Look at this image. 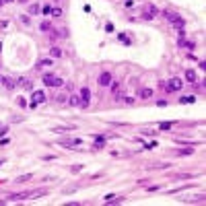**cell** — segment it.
<instances>
[{
    "mask_svg": "<svg viewBox=\"0 0 206 206\" xmlns=\"http://www.w3.org/2000/svg\"><path fill=\"white\" fill-rule=\"evenodd\" d=\"M157 15H159L157 6H153V4H144V10H142V19H144V21H153Z\"/></svg>",
    "mask_w": 206,
    "mask_h": 206,
    "instance_id": "obj_1",
    "label": "cell"
},
{
    "mask_svg": "<svg viewBox=\"0 0 206 206\" xmlns=\"http://www.w3.org/2000/svg\"><path fill=\"white\" fill-rule=\"evenodd\" d=\"M181 87H184V80H181L179 76H175V78L169 80V85H167L165 89H167V91H181Z\"/></svg>",
    "mask_w": 206,
    "mask_h": 206,
    "instance_id": "obj_2",
    "label": "cell"
},
{
    "mask_svg": "<svg viewBox=\"0 0 206 206\" xmlns=\"http://www.w3.org/2000/svg\"><path fill=\"white\" fill-rule=\"evenodd\" d=\"M89 101H91V91L85 87V89H80V105H83V107H87V105H89Z\"/></svg>",
    "mask_w": 206,
    "mask_h": 206,
    "instance_id": "obj_3",
    "label": "cell"
},
{
    "mask_svg": "<svg viewBox=\"0 0 206 206\" xmlns=\"http://www.w3.org/2000/svg\"><path fill=\"white\" fill-rule=\"evenodd\" d=\"M99 85H101V87L111 85V72H101V74H99Z\"/></svg>",
    "mask_w": 206,
    "mask_h": 206,
    "instance_id": "obj_4",
    "label": "cell"
},
{
    "mask_svg": "<svg viewBox=\"0 0 206 206\" xmlns=\"http://www.w3.org/2000/svg\"><path fill=\"white\" fill-rule=\"evenodd\" d=\"M31 99H33L35 105H37V103H43V101H45V93H43V91H33Z\"/></svg>",
    "mask_w": 206,
    "mask_h": 206,
    "instance_id": "obj_5",
    "label": "cell"
},
{
    "mask_svg": "<svg viewBox=\"0 0 206 206\" xmlns=\"http://www.w3.org/2000/svg\"><path fill=\"white\" fill-rule=\"evenodd\" d=\"M19 83H21V87L23 89H33V83H31V78H25V76H23V78H19Z\"/></svg>",
    "mask_w": 206,
    "mask_h": 206,
    "instance_id": "obj_6",
    "label": "cell"
},
{
    "mask_svg": "<svg viewBox=\"0 0 206 206\" xmlns=\"http://www.w3.org/2000/svg\"><path fill=\"white\" fill-rule=\"evenodd\" d=\"M43 85L45 87H54V74H43Z\"/></svg>",
    "mask_w": 206,
    "mask_h": 206,
    "instance_id": "obj_7",
    "label": "cell"
},
{
    "mask_svg": "<svg viewBox=\"0 0 206 206\" xmlns=\"http://www.w3.org/2000/svg\"><path fill=\"white\" fill-rule=\"evenodd\" d=\"M186 80L194 85V83L198 80V76H196V72H194V70H188V72H186Z\"/></svg>",
    "mask_w": 206,
    "mask_h": 206,
    "instance_id": "obj_8",
    "label": "cell"
},
{
    "mask_svg": "<svg viewBox=\"0 0 206 206\" xmlns=\"http://www.w3.org/2000/svg\"><path fill=\"white\" fill-rule=\"evenodd\" d=\"M50 54H52V58H62V50H60V48H56V45L50 50Z\"/></svg>",
    "mask_w": 206,
    "mask_h": 206,
    "instance_id": "obj_9",
    "label": "cell"
},
{
    "mask_svg": "<svg viewBox=\"0 0 206 206\" xmlns=\"http://www.w3.org/2000/svg\"><path fill=\"white\" fill-rule=\"evenodd\" d=\"M68 99H70L68 103H70V105H74V107H76V105H80V97H78V95H72V97H68Z\"/></svg>",
    "mask_w": 206,
    "mask_h": 206,
    "instance_id": "obj_10",
    "label": "cell"
},
{
    "mask_svg": "<svg viewBox=\"0 0 206 206\" xmlns=\"http://www.w3.org/2000/svg\"><path fill=\"white\" fill-rule=\"evenodd\" d=\"M2 83L6 85V89H15V87H17V83H15L12 78H2Z\"/></svg>",
    "mask_w": 206,
    "mask_h": 206,
    "instance_id": "obj_11",
    "label": "cell"
},
{
    "mask_svg": "<svg viewBox=\"0 0 206 206\" xmlns=\"http://www.w3.org/2000/svg\"><path fill=\"white\" fill-rule=\"evenodd\" d=\"M151 95H153V91H151V89H142V91H140V99H148Z\"/></svg>",
    "mask_w": 206,
    "mask_h": 206,
    "instance_id": "obj_12",
    "label": "cell"
},
{
    "mask_svg": "<svg viewBox=\"0 0 206 206\" xmlns=\"http://www.w3.org/2000/svg\"><path fill=\"white\" fill-rule=\"evenodd\" d=\"M45 66H52V60H39L37 62V68H45Z\"/></svg>",
    "mask_w": 206,
    "mask_h": 206,
    "instance_id": "obj_13",
    "label": "cell"
},
{
    "mask_svg": "<svg viewBox=\"0 0 206 206\" xmlns=\"http://www.w3.org/2000/svg\"><path fill=\"white\" fill-rule=\"evenodd\" d=\"M196 101V97L194 95H186V97H181V103H194Z\"/></svg>",
    "mask_w": 206,
    "mask_h": 206,
    "instance_id": "obj_14",
    "label": "cell"
},
{
    "mask_svg": "<svg viewBox=\"0 0 206 206\" xmlns=\"http://www.w3.org/2000/svg\"><path fill=\"white\" fill-rule=\"evenodd\" d=\"M194 153V148H181V151H177V155H181V157H186V155H192Z\"/></svg>",
    "mask_w": 206,
    "mask_h": 206,
    "instance_id": "obj_15",
    "label": "cell"
},
{
    "mask_svg": "<svg viewBox=\"0 0 206 206\" xmlns=\"http://www.w3.org/2000/svg\"><path fill=\"white\" fill-rule=\"evenodd\" d=\"M39 29H41V31L45 33V31H50L52 27H50V23H48V21H43V23H41V25H39Z\"/></svg>",
    "mask_w": 206,
    "mask_h": 206,
    "instance_id": "obj_16",
    "label": "cell"
},
{
    "mask_svg": "<svg viewBox=\"0 0 206 206\" xmlns=\"http://www.w3.org/2000/svg\"><path fill=\"white\" fill-rule=\"evenodd\" d=\"M39 10H41V8H39V4H31V6H29V12H31V15H37Z\"/></svg>",
    "mask_w": 206,
    "mask_h": 206,
    "instance_id": "obj_17",
    "label": "cell"
},
{
    "mask_svg": "<svg viewBox=\"0 0 206 206\" xmlns=\"http://www.w3.org/2000/svg\"><path fill=\"white\" fill-rule=\"evenodd\" d=\"M56 101H58V103H68V97L62 93V95H58V97H56Z\"/></svg>",
    "mask_w": 206,
    "mask_h": 206,
    "instance_id": "obj_18",
    "label": "cell"
},
{
    "mask_svg": "<svg viewBox=\"0 0 206 206\" xmlns=\"http://www.w3.org/2000/svg\"><path fill=\"white\" fill-rule=\"evenodd\" d=\"M29 179H31V173H29V175H21V177H17L19 184H23V181H29Z\"/></svg>",
    "mask_w": 206,
    "mask_h": 206,
    "instance_id": "obj_19",
    "label": "cell"
},
{
    "mask_svg": "<svg viewBox=\"0 0 206 206\" xmlns=\"http://www.w3.org/2000/svg\"><path fill=\"white\" fill-rule=\"evenodd\" d=\"M120 41H122V43H128V45H130V37H126L124 33H120Z\"/></svg>",
    "mask_w": 206,
    "mask_h": 206,
    "instance_id": "obj_20",
    "label": "cell"
},
{
    "mask_svg": "<svg viewBox=\"0 0 206 206\" xmlns=\"http://www.w3.org/2000/svg\"><path fill=\"white\" fill-rule=\"evenodd\" d=\"M52 15H54L56 19H60V17H62V10H60V8H54V10H52Z\"/></svg>",
    "mask_w": 206,
    "mask_h": 206,
    "instance_id": "obj_21",
    "label": "cell"
},
{
    "mask_svg": "<svg viewBox=\"0 0 206 206\" xmlns=\"http://www.w3.org/2000/svg\"><path fill=\"white\" fill-rule=\"evenodd\" d=\"M190 177H194V175H190V173H181V175H177V179H190Z\"/></svg>",
    "mask_w": 206,
    "mask_h": 206,
    "instance_id": "obj_22",
    "label": "cell"
},
{
    "mask_svg": "<svg viewBox=\"0 0 206 206\" xmlns=\"http://www.w3.org/2000/svg\"><path fill=\"white\" fill-rule=\"evenodd\" d=\"M41 12H43V15H50V12H52V8H50V6H43V8H41Z\"/></svg>",
    "mask_w": 206,
    "mask_h": 206,
    "instance_id": "obj_23",
    "label": "cell"
},
{
    "mask_svg": "<svg viewBox=\"0 0 206 206\" xmlns=\"http://www.w3.org/2000/svg\"><path fill=\"white\" fill-rule=\"evenodd\" d=\"M169 128H171V124H169V122H165V124H161V130H169Z\"/></svg>",
    "mask_w": 206,
    "mask_h": 206,
    "instance_id": "obj_24",
    "label": "cell"
},
{
    "mask_svg": "<svg viewBox=\"0 0 206 206\" xmlns=\"http://www.w3.org/2000/svg\"><path fill=\"white\" fill-rule=\"evenodd\" d=\"M177 35H179V39H184V37H186V31H184V29H179V31H177Z\"/></svg>",
    "mask_w": 206,
    "mask_h": 206,
    "instance_id": "obj_25",
    "label": "cell"
},
{
    "mask_svg": "<svg viewBox=\"0 0 206 206\" xmlns=\"http://www.w3.org/2000/svg\"><path fill=\"white\" fill-rule=\"evenodd\" d=\"M17 103H19V107H25V105H27V101H25V99H19Z\"/></svg>",
    "mask_w": 206,
    "mask_h": 206,
    "instance_id": "obj_26",
    "label": "cell"
},
{
    "mask_svg": "<svg viewBox=\"0 0 206 206\" xmlns=\"http://www.w3.org/2000/svg\"><path fill=\"white\" fill-rule=\"evenodd\" d=\"M113 198H116V196H113V194H107V196H105V202H111Z\"/></svg>",
    "mask_w": 206,
    "mask_h": 206,
    "instance_id": "obj_27",
    "label": "cell"
},
{
    "mask_svg": "<svg viewBox=\"0 0 206 206\" xmlns=\"http://www.w3.org/2000/svg\"><path fill=\"white\" fill-rule=\"evenodd\" d=\"M80 169H83V165H74V167H72V173H76V171H80Z\"/></svg>",
    "mask_w": 206,
    "mask_h": 206,
    "instance_id": "obj_28",
    "label": "cell"
},
{
    "mask_svg": "<svg viewBox=\"0 0 206 206\" xmlns=\"http://www.w3.org/2000/svg\"><path fill=\"white\" fill-rule=\"evenodd\" d=\"M124 4H126V6H132V4H134V0H124Z\"/></svg>",
    "mask_w": 206,
    "mask_h": 206,
    "instance_id": "obj_29",
    "label": "cell"
},
{
    "mask_svg": "<svg viewBox=\"0 0 206 206\" xmlns=\"http://www.w3.org/2000/svg\"><path fill=\"white\" fill-rule=\"evenodd\" d=\"M2 2H12V0H2Z\"/></svg>",
    "mask_w": 206,
    "mask_h": 206,
    "instance_id": "obj_30",
    "label": "cell"
},
{
    "mask_svg": "<svg viewBox=\"0 0 206 206\" xmlns=\"http://www.w3.org/2000/svg\"><path fill=\"white\" fill-rule=\"evenodd\" d=\"M0 6H2V0H0Z\"/></svg>",
    "mask_w": 206,
    "mask_h": 206,
    "instance_id": "obj_31",
    "label": "cell"
},
{
    "mask_svg": "<svg viewBox=\"0 0 206 206\" xmlns=\"http://www.w3.org/2000/svg\"><path fill=\"white\" fill-rule=\"evenodd\" d=\"M0 83H2V76H0Z\"/></svg>",
    "mask_w": 206,
    "mask_h": 206,
    "instance_id": "obj_32",
    "label": "cell"
},
{
    "mask_svg": "<svg viewBox=\"0 0 206 206\" xmlns=\"http://www.w3.org/2000/svg\"><path fill=\"white\" fill-rule=\"evenodd\" d=\"M0 48H2V43H0Z\"/></svg>",
    "mask_w": 206,
    "mask_h": 206,
    "instance_id": "obj_33",
    "label": "cell"
},
{
    "mask_svg": "<svg viewBox=\"0 0 206 206\" xmlns=\"http://www.w3.org/2000/svg\"><path fill=\"white\" fill-rule=\"evenodd\" d=\"M0 165H2V161H0Z\"/></svg>",
    "mask_w": 206,
    "mask_h": 206,
    "instance_id": "obj_34",
    "label": "cell"
}]
</instances>
